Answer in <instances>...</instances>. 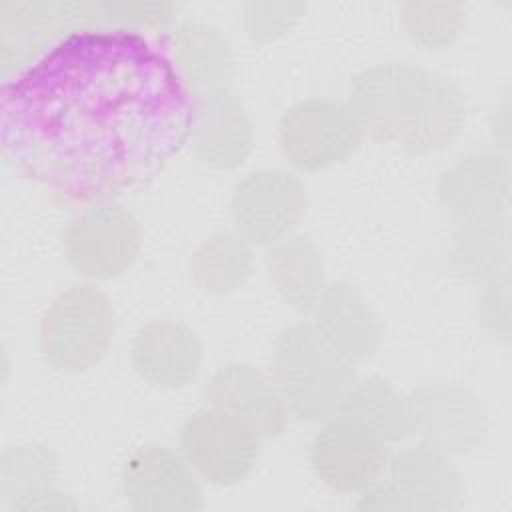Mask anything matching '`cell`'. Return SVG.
<instances>
[{
    "mask_svg": "<svg viewBox=\"0 0 512 512\" xmlns=\"http://www.w3.org/2000/svg\"><path fill=\"white\" fill-rule=\"evenodd\" d=\"M192 128L178 66L130 28L72 32L2 84V160L58 204L94 206L148 186Z\"/></svg>",
    "mask_w": 512,
    "mask_h": 512,
    "instance_id": "cell-1",
    "label": "cell"
},
{
    "mask_svg": "<svg viewBox=\"0 0 512 512\" xmlns=\"http://www.w3.org/2000/svg\"><path fill=\"white\" fill-rule=\"evenodd\" d=\"M350 112L374 138L424 150L440 146L458 130L462 100L450 84L424 70L386 64L356 78Z\"/></svg>",
    "mask_w": 512,
    "mask_h": 512,
    "instance_id": "cell-2",
    "label": "cell"
},
{
    "mask_svg": "<svg viewBox=\"0 0 512 512\" xmlns=\"http://www.w3.org/2000/svg\"><path fill=\"white\" fill-rule=\"evenodd\" d=\"M270 368L288 412L308 422L336 414L354 384L352 362L310 324H294L278 336Z\"/></svg>",
    "mask_w": 512,
    "mask_h": 512,
    "instance_id": "cell-3",
    "label": "cell"
},
{
    "mask_svg": "<svg viewBox=\"0 0 512 512\" xmlns=\"http://www.w3.org/2000/svg\"><path fill=\"white\" fill-rule=\"evenodd\" d=\"M114 334V310L94 284H74L46 310L40 322L44 360L60 372H82L100 362Z\"/></svg>",
    "mask_w": 512,
    "mask_h": 512,
    "instance_id": "cell-4",
    "label": "cell"
},
{
    "mask_svg": "<svg viewBox=\"0 0 512 512\" xmlns=\"http://www.w3.org/2000/svg\"><path fill=\"white\" fill-rule=\"evenodd\" d=\"M180 448L200 476L212 484L230 486L240 482L256 464L260 434L242 418L210 406L186 418Z\"/></svg>",
    "mask_w": 512,
    "mask_h": 512,
    "instance_id": "cell-5",
    "label": "cell"
},
{
    "mask_svg": "<svg viewBox=\"0 0 512 512\" xmlns=\"http://www.w3.org/2000/svg\"><path fill=\"white\" fill-rule=\"evenodd\" d=\"M284 156L300 170L316 172L348 158L362 140V128L340 102L312 98L286 110L278 124Z\"/></svg>",
    "mask_w": 512,
    "mask_h": 512,
    "instance_id": "cell-6",
    "label": "cell"
},
{
    "mask_svg": "<svg viewBox=\"0 0 512 512\" xmlns=\"http://www.w3.org/2000/svg\"><path fill=\"white\" fill-rule=\"evenodd\" d=\"M140 248L136 218L116 202L86 206L64 232V250L72 268L94 280L124 272Z\"/></svg>",
    "mask_w": 512,
    "mask_h": 512,
    "instance_id": "cell-7",
    "label": "cell"
},
{
    "mask_svg": "<svg viewBox=\"0 0 512 512\" xmlns=\"http://www.w3.org/2000/svg\"><path fill=\"white\" fill-rule=\"evenodd\" d=\"M386 442L360 422L338 414L312 440L310 462L316 476L338 492L370 486L386 464Z\"/></svg>",
    "mask_w": 512,
    "mask_h": 512,
    "instance_id": "cell-8",
    "label": "cell"
},
{
    "mask_svg": "<svg viewBox=\"0 0 512 512\" xmlns=\"http://www.w3.org/2000/svg\"><path fill=\"white\" fill-rule=\"evenodd\" d=\"M304 204V186L298 176L284 170H258L236 184L232 216L250 242L268 244L298 224Z\"/></svg>",
    "mask_w": 512,
    "mask_h": 512,
    "instance_id": "cell-9",
    "label": "cell"
},
{
    "mask_svg": "<svg viewBox=\"0 0 512 512\" xmlns=\"http://www.w3.org/2000/svg\"><path fill=\"white\" fill-rule=\"evenodd\" d=\"M122 492L136 510H198L202 504L190 464L158 444L128 458L122 468Z\"/></svg>",
    "mask_w": 512,
    "mask_h": 512,
    "instance_id": "cell-10",
    "label": "cell"
},
{
    "mask_svg": "<svg viewBox=\"0 0 512 512\" xmlns=\"http://www.w3.org/2000/svg\"><path fill=\"white\" fill-rule=\"evenodd\" d=\"M202 362V342L180 322L156 320L142 326L132 342L136 372L160 388H180L196 378Z\"/></svg>",
    "mask_w": 512,
    "mask_h": 512,
    "instance_id": "cell-11",
    "label": "cell"
},
{
    "mask_svg": "<svg viewBox=\"0 0 512 512\" xmlns=\"http://www.w3.org/2000/svg\"><path fill=\"white\" fill-rule=\"evenodd\" d=\"M212 406H218L246 424L260 436H276L288 420V406L278 386L248 364L220 368L206 388Z\"/></svg>",
    "mask_w": 512,
    "mask_h": 512,
    "instance_id": "cell-12",
    "label": "cell"
},
{
    "mask_svg": "<svg viewBox=\"0 0 512 512\" xmlns=\"http://www.w3.org/2000/svg\"><path fill=\"white\" fill-rule=\"evenodd\" d=\"M192 134L200 158L214 168L238 166L250 148V124L224 88L198 94Z\"/></svg>",
    "mask_w": 512,
    "mask_h": 512,
    "instance_id": "cell-13",
    "label": "cell"
},
{
    "mask_svg": "<svg viewBox=\"0 0 512 512\" xmlns=\"http://www.w3.org/2000/svg\"><path fill=\"white\" fill-rule=\"evenodd\" d=\"M316 308V330L346 360L370 356L378 344V322L366 300L348 284L322 292Z\"/></svg>",
    "mask_w": 512,
    "mask_h": 512,
    "instance_id": "cell-14",
    "label": "cell"
},
{
    "mask_svg": "<svg viewBox=\"0 0 512 512\" xmlns=\"http://www.w3.org/2000/svg\"><path fill=\"white\" fill-rule=\"evenodd\" d=\"M270 276L280 294L300 312L312 310L324 292L318 248L304 236L282 244L270 258Z\"/></svg>",
    "mask_w": 512,
    "mask_h": 512,
    "instance_id": "cell-15",
    "label": "cell"
},
{
    "mask_svg": "<svg viewBox=\"0 0 512 512\" xmlns=\"http://www.w3.org/2000/svg\"><path fill=\"white\" fill-rule=\"evenodd\" d=\"M338 414L360 422L384 442L400 440L410 430V416L400 396L386 380L376 376L354 382Z\"/></svg>",
    "mask_w": 512,
    "mask_h": 512,
    "instance_id": "cell-16",
    "label": "cell"
},
{
    "mask_svg": "<svg viewBox=\"0 0 512 512\" xmlns=\"http://www.w3.org/2000/svg\"><path fill=\"white\" fill-rule=\"evenodd\" d=\"M392 480L402 496L428 498L430 506L432 496H458V474L440 448L432 444L412 446L402 452L392 464Z\"/></svg>",
    "mask_w": 512,
    "mask_h": 512,
    "instance_id": "cell-17",
    "label": "cell"
},
{
    "mask_svg": "<svg viewBox=\"0 0 512 512\" xmlns=\"http://www.w3.org/2000/svg\"><path fill=\"white\" fill-rule=\"evenodd\" d=\"M250 268V252L232 234L208 238L192 258L196 282L210 292H226L238 286Z\"/></svg>",
    "mask_w": 512,
    "mask_h": 512,
    "instance_id": "cell-18",
    "label": "cell"
},
{
    "mask_svg": "<svg viewBox=\"0 0 512 512\" xmlns=\"http://www.w3.org/2000/svg\"><path fill=\"white\" fill-rule=\"evenodd\" d=\"M462 4H404L402 20L408 34L426 44L440 46L450 42L462 24Z\"/></svg>",
    "mask_w": 512,
    "mask_h": 512,
    "instance_id": "cell-19",
    "label": "cell"
}]
</instances>
